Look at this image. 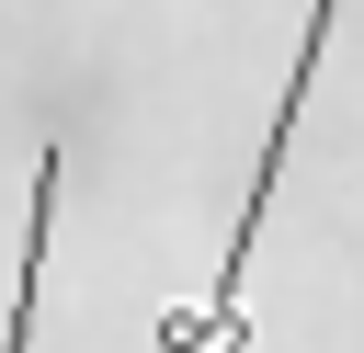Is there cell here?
<instances>
[{
	"instance_id": "6da1fadb",
	"label": "cell",
	"mask_w": 364,
	"mask_h": 353,
	"mask_svg": "<svg viewBox=\"0 0 364 353\" xmlns=\"http://www.w3.org/2000/svg\"><path fill=\"white\" fill-rule=\"evenodd\" d=\"M330 23H341V0H307V34H296V80L273 91V125H262V159H250V205H239V228H228V262H216V285L193 296V307H171L159 330H148V353H250V262H262V216H273V171H284V148H296V114H307V80H318V57H330Z\"/></svg>"
},
{
	"instance_id": "7a4b0ae2",
	"label": "cell",
	"mask_w": 364,
	"mask_h": 353,
	"mask_svg": "<svg viewBox=\"0 0 364 353\" xmlns=\"http://www.w3.org/2000/svg\"><path fill=\"white\" fill-rule=\"evenodd\" d=\"M57 182H68V159L46 148V159H34V182H23V262H11V330H0V353H34V307H46V239H57Z\"/></svg>"
}]
</instances>
